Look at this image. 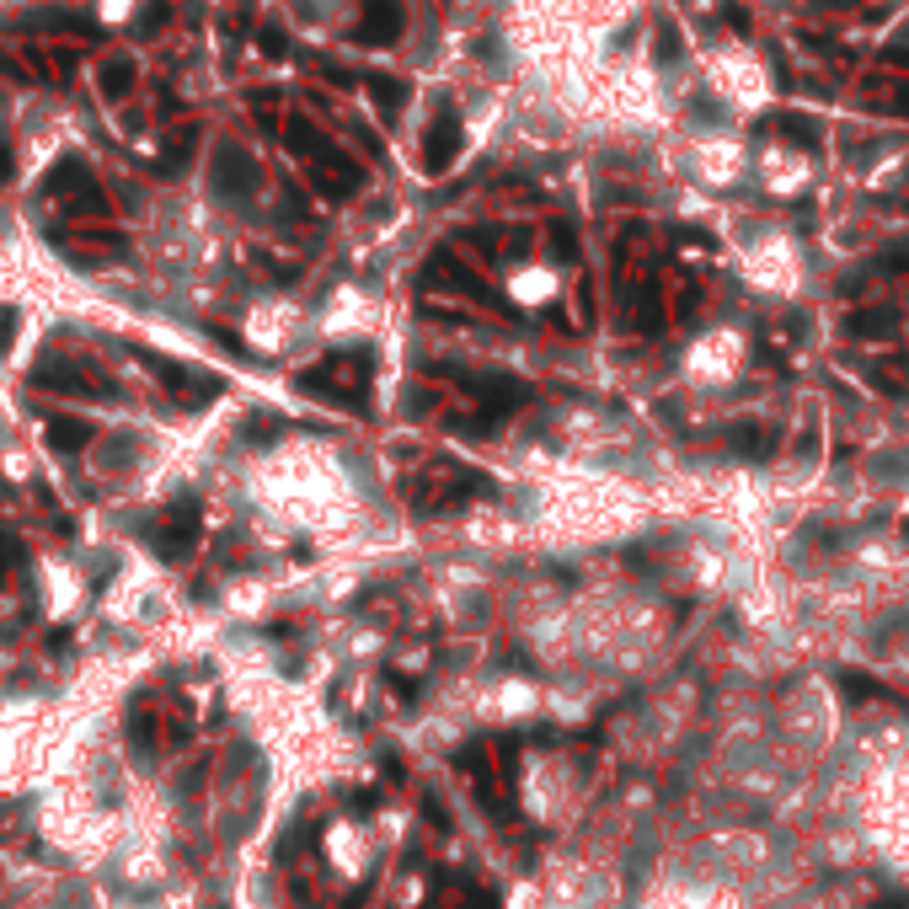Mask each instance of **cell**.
<instances>
[{
	"instance_id": "obj_3",
	"label": "cell",
	"mask_w": 909,
	"mask_h": 909,
	"mask_svg": "<svg viewBox=\"0 0 909 909\" xmlns=\"http://www.w3.org/2000/svg\"><path fill=\"white\" fill-rule=\"evenodd\" d=\"M455 156H460V118L439 113L434 129H428V140H423V166L439 177V172H450V166H455Z\"/></svg>"
},
{
	"instance_id": "obj_4",
	"label": "cell",
	"mask_w": 909,
	"mask_h": 909,
	"mask_svg": "<svg viewBox=\"0 0 909 909\" xmlns=\"http://www.w3.org/2000/svg\"><path fill=\"white\" fill-rule=\"evenodd\" d=\"M396 33H402V11H396V0H369V17L353 38L369 43V49H385V43H396Z\"/></svg>"
},
{
	"instance_id": "obj_2",
	"label": "cell",
	"mask_w": 909,
	"mask_h": 909,
	"mask_svg": "<svg viewBox=\"0 0 909 909\" xmlns=\"http://www.w3.org/2000/svg\"><path fill=\"white\" fill-rule=\"evenodd\" d=\"M257 188H263V166L246 150H220L214 156V193L220 198H252Z\"/></svg>"
},
{
	"instance_id": "obj_17",
	"label": "cell",
	"mask_w": 909,
	"mask_h": 909,
	"mask_svg": "<svg viewBox=\"0 0 909 909\" xmlns=\"http://www.w3.org/2000/svg\"><path fill=\"white\" fill-rule=\"evenodd\" d=\"M904 268H909V252H904Z\"/></svg>"
},
{
	"instance_id": "obj_14",
	"label": "cell",
	"mask_w": 909,
	"mask_h": 909,
	"mask_svg": "<svg viewBox=\"0 0 909 909\" xmlns=\"http://www.w3.org/2000/svg\"><path fill=\"white\" fill-rule=\"evenodd\" d=\"M11 327H17V316H11V311H0V348L11 343Z\"/></svg>"
},
{
	"instance_id": "obj_11",
	"label": "cell",
	"mask_w": 909,
	"mask_h": 909,
	"mask_svg": "<svg viewBox=\"0 0 909 909\" xmlns=\"http://www.w3.org/2000/svg\"><path fill=\"white\" fill-rule=\"evenodd\" d=\"M263 49H268L273 59H284V33H279V27H263Z\"/></svg>"
},
{
	"instance_id": "obj_6",
	"label": "cell",
	"mask_w": 909,
	"mask_h": 909,
	"mask_svg": "<svg viewBox=\"0 0 909 909\" xmlns=\"http://www.w3.org/2000/svg\"><path fill=\"white\" fill-rule=\"evenodd\" d=\"M49 439L59 444V450H81V444L91 439V428L75 423V418H54V423H49Z\"/></svg>"
},
{
	"instance_id": "obj_7",
	"label": "cell",
	"mask_w": 909,
	"mask_h": 909,
	"mask_svg": "<svg viewBox=\"0 0 909 909\" xmlns=\"http://www.w3.org/2000/svg\"><path fill=\"white\" fill-rule=\"evenodd\" d=\"M369 97H375L385 113H391V107L407 102V81H385V75H369Z\"/></svg>"
},
{
	"instance_id": "obj_15",
	"label": "cell",
	"mask_w": 909,
	"mask_h": 909,
	"mask_svg": "<svg viewBox=\"0 0 909 909\" xmlns=\"http://www.w3.org/2000/svg\"><path fill=\"white\" fill-rule=\"evenodd\" d=\"M466 909H492V899H466Z\"/></svg>"
},
{
	"instance_id": "obj_10",
	"label": "cell",
	"mask_w": 909,
	"mask_h": 909,
	"mask_svg": "<svg viewBox=\"0 0 909 909\" xmlns=\"http://www.w3.org/2000/svg\"><path fill=\"white\" fill-rule=\"evenodd\" d=\"M851 332H861V337H883V332H893V316H883V311H856V316H851Z\"/></svg>"
},
{
	"instance_id": "obj_1",
	"label": "cell",
	"mask_w": 909,
	"mask_h": 909,
	"mask_svg": "<svg viewBox=\"0 0 909 909\" xmlns=\"http://www.w3.org/2000/svg\"><path fill=\"white\" fill-rule=\"evenodd\" d=\"M43 198H59V204L75 209V214H91V209L102 214V209H107V204H102V188L91 182V172H86V166L75 161V156L59 161L54 172L43 177Z\"/></svg>"
},
{
	"instance_id": "obj_5",
	"label": "cell",
	"mask_w": 909,
	"mask_h": 909,
	"mask_svg": "<svg viewBox=\"0 0 909 909\" xmlns=\"http://www.w3.org/2000/svg\"><path fill=\"white\" fill-rule=\"evenodd\" d=\"M284 140H289V150H295V156H311V166L327 161L332 150H337L327 134H321L316 123H305V118H289V123H284Z\"/></svg>"
},
{
	"instance_id": "obj_12",
	"label": "cell",
	"mask_w": 909,
	"mask_h": 909,
	"mask_svg": "<svg viewBox=\"0 0 909 909\" xmlns=\"http://www.w3.org/2000/svg\"><path fill=\"white\" fill-rule=\"evenodd\" d=\"M156 22H166V6H161V0L145 11V17H140V27H145V33H156Z\"/></svg>"
},
{
	"instance_id": "obj_16",
	"label": "cell",
	"mask_w": 909,
	"mask_h": 909,
	"mask_svg": "<svg viewBox=\"0 0 909 909\" xmlns=\"http://www.w3.org/2000/svg\"><path fill=\"white\" fill-rule=\"evenodd\" d=\"M883 909H909V899H888Z\"/></svg>"
},
{
	"instance_id": "obj_13",
	"label": "cell",
	"mask_w": 909,
	"mask_h": 909,
	"mask_svg": "<svg viewBox=\"0 0 909 909\" xmlns=\"http://www.w3.org/2000/svg\"><path fill=\"white\" fill-rule=\"evenodd\" d=\"M0 177H11V140H6V129H0Z\"/></svg>"
},
{
	"instance_id": "obj_9",
	"label": "cell",
	"mask_w": 909,
	"mask_h": 909,
	"mask_svg": "<svg viewBox=\"0 0 909 909\" xmlns=\"http://www.w3.org/2000/svg\"><path fill=\"white\" fill-rule=\"evenodd\" d=\"M129 86H134V65H123V59H113V65L102 70V91H107V97H123Z\"/></svg>"
},
{
	"instance_id": "obj_8",
	"label": "cell",
	"mask_w": 909,
	"mask_h": 909,
	"mask_svg": "<svg viewBox=\"0 0 909 909\" xmlns=\"http://www.w3.org/2000/svg\"><path fill=\"white\" fill-rule=\"evenodd\" d=\"M835 685H840L851 701H867V696H877V690H883V685L872 680V674H856V669H840V674H835Z\"/></svg>"
}]
</instances>
